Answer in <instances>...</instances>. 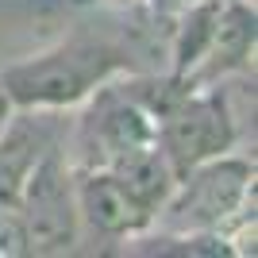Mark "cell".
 <instances>
[{
	"label": "cell",
	"mask_w": 258,
	"mask_h": 258,
	"mask_svg": "<svg viewBox=\"0 0 258 258\" xmlns=\"http://www.w3.org/2000/svg\"><path fill=\"white\" fill-rule=\"evenodd\" d=\"M131 70V54L104 35L74 31L0 70L16 112H77L100 85Z\"/></svg>",
	"instance_id": "cell-1"
},
{
	"label": "cell",
	"mask_w": 258,
	"mask_h": 258,
	"mask_svg": "<svg viewBox=\"0 0 258 258\" xmlns=\"http://www.w3.org/2000/svg\"><path fill=\"white\" fill-rule=\"evenodd\" d=\"M154 227L177 235H224L231 254H254V162L227 151L185 170Z\"/></svg>",
	"instance_id": "cell-2"
},
{
	"label": "cell",
	"mask_w": 258,
	"mask_h": 258,
	"mask_svg": "<svg viewBox=\"0 0 258 258\" xmlns=\"http://www.w3.org/2000/svg\"><path fill=\"white\" fill-rule=\"evenodd\" d=\"M170 77L177 89L227 85V77L250 70L258 43L254 0H205L166 27Z\"/></svg>",
	"instance_id": "cell-3"
},
{
	"label": "cell",
	"mask_w": 258,
	"mask_h": 258,
	"mask_svg": "<svg viewBox=\"0 0 258 258\" xmlns=\"http://www.w3.org/2000/svg\"><path fill=\"white\" fill-rule=\"evenodd\" d=\"M12 224L20 231L23 254H70L81 239V212H77V185L66 147H50L23 181V193L12 208Z\"/></svg>",
	"instance_id": "cell-4"
},
{
	"label": "cell",
	"mask_w": 258,
	"mask_h": 258,
	"mask_svg": "<svg viewBox=\"0 0 258 258\" xmlns=\"http://www.w3.org/2000/svg\"><path fill=\"white\" fill-rule=\"evenodd\" d=\"M154 143H158L154 112L131 93L123 74H119L81 104L70 166L74 170H81V166H112V162L127 158L143 147H154Z\"/></svg>",
	"instance_id": "cell-5"
},
{
	"label": "cell",
	"mask_w": 258,
	"mask_h": 258,
	"mask_svg": "<svg viewBox=\"0 0 258 258\" xmlns=\"http://www.w3.org/2000/svg\"><path fill=\"white\" fill-rule=\"evenodd\" d=\"M74 185H77L81 227H93L97 235L112 239V243H131V239H139L143 231L154 227V216L104 166H81V170H74Z\"/></svg>",
	"instance_id": "cell-6"
},
{
	"label": "cell",
	"mask_w": 258,
	"mask_h": 258,
	"mask_svg": "<svg viewBox=\"0 0 258 258\" xmlns=\"http://www.w3.org/2000/svg\"><path fill=\"white\" fill-rule=\"evenodd\" d=\"M58 131L50 112H16L0 131V216H8L23 193V181L31 177L50 147H58Z\"/></svg>",
	"instance_id": "cell-7"
},
{
	"label": "cell",
	"mask_w": 258,
	"mask_h": 258,
	"mask_svg": "<svg viewBox=\"0 0 258 258\" xmlns=\"http://www.w3.org/2000/svg\"><path fill=\"white\" fill-rule=\"evenodd\" d=\"M197 4H205V0H147V16H151L154 23H162V27H170L181 12H189V8H197Z\"/></svg>",
	"instance_id": "cell-8"
},
{
	"label": "cell",
	"mask_w": 258,
	"mask_h": 258,
	"mask_svg": "<svg viewBox=\"0 0 258 258\" xmlns=\"http://www.w3.org/2000/svg\"><path fill=\"white\" fill-rule=\"evenodd\" d=\"M100 8H112V12H139L147 8V0H97Z\"/></svg>",
	"instance_id": "cell-9"
},
{
	"label": "cell",
	"mask_w": 258,
	"mask_h": 258,
	"mask_svg": "<svg viewBox=\"0 0 258 258\" xmlns=\"http://www.w3.org/2000/svg\"><path fill=\"white\" fill-rule=\"evenodd\" d=\"M16 116V108H12V100H8V93H4V85H0V131H4V123Z\"/></svg>",
	"instance_id": "cell-10"
}]
</instances>
